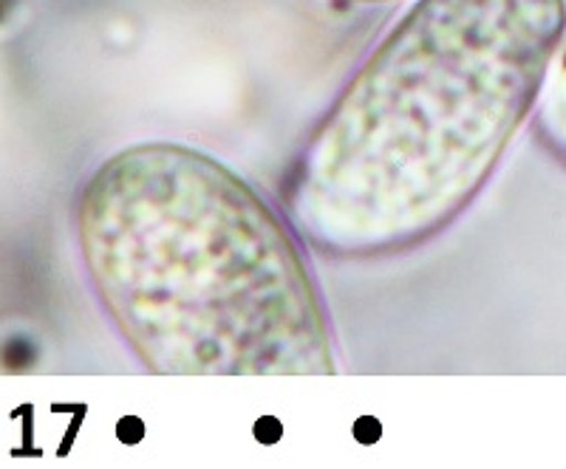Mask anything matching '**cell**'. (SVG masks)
<instances>
[{"instance_id":"277c9868","label":"cell","mask_w":566,"mask_h":469,"mask_svg":"<svg viewBox=\"0 0 566 469\" xmlns=\"http://www.w3.org/2000/svg\"><path fill=\"white\" fill-rule=\"evenodd\" d=\"M332 3H352V7H371V3H394V0H332Z\"/></svg>"},{"instance_id":"6da1fadb","label":"cell","mask_w":566,"mask_h":469,"mask_svg":"<svg viewBox=\"0 0 566 469\" xmlns=\"http://www.w3.org/2000/svg\"><path fill=\"white\" fill-rule=\"evenodd\" d=\"M566 40V0H417L295 156L283 210L312 249L402 255L482 195Z\"/></svg>"},{"instance_id":"3957f363","label":"cell","mask_w":566,"mask_h":469,"mask_svg":"<svg viewBox=\"0 0 566 469\" xmlns=\"http://www.w3.org/2000/svg\"><path fill=\"white\" fill-rule=\"evenodd\" d=\"M533 125L541 145L566 168V45L555 57L553 72L541 88L538 105L533 110Z\"/></svg>"},{"instance_id":"7a4b0ae2","label":"cell","mask_w":566,"mask_h":469,"mask_svg":"<svg viewBox=\"0 0 566 469\" xmlns=\"http://www.w3.org/2000/svg\"><path fill=\"white\" fill-rule=\"evenodd\" d=\"M77 235L91 289L145 371H337L303 238L216 156L179 142L119 150L85 184Z\"/></svg>"}]
</instances>
